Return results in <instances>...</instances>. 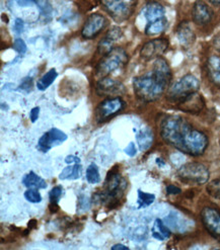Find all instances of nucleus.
<instances>
[{"mask_svg": "<svg viewBox=\"0 0 220 250\" xmlns=\"http://www.w3.org/2000/svg\"><path fill=\"white\" fill-rule=\"evenodd\" d=\"M207 72L214 84L220 88V56H211L207 61Z\"/></svg>", "mask_w": 220, "mask_h": 250, "instance_id": "6ab92c4d", "label": "nucleus"}, {"mask_svg": "<svg viewBox=\"0 0 220 250\" xmlns=\"http://www.w3.org/2000/svg\"><path fill=\"white\" fill-rule=\"evenodd\" d=\"M169 49V41L167 39H154L145 43L141 50L140 56L144 60L159 58Z\"/></svg>", "mask_w": 220, "mask_h": 250, "instance_id": "9d476101", "label": "nucleus"}, {"mask_svg": "<svg viewBox=\"0 0 220 250\" xmlns=\"http://www.w3.org/2000/svg\"><path fill=\"white\" fill-rule=\"evenodd\" d=\"M143 16L148 23H154L160 20L166 19V9L163 5L156 1L148 2L143 8Z\"/></svg>", "mask_w": 220, "mask_h": 250, "instance_id": "dca6fc26", "label": "nucleus"}, {"mask_svg": "<svg viewBox=\"0 0 220 250\" xmlns=\"http://www.w3.org/2000/svg\"><path fill=\"white\" fill-rule=\"evenodd\" d=\"M66 134L56 128H54L41 137L38 143V148L42 152H48L52 147L58 146L66 141Z\"/></svg>", "mask_w": 220, "mask_h": 250, "instance_id": "2eb2a0df", "label": "nucleus"}, {"mask_svg": "<svg viewBox=\"0 0 220 250\" xmlns=\"http://www.w3.org/2000/svg\"><path fill=\"white\" fill-rule=\"evenodd\" d=\"M151 233H153V236L155 239L160 241L169 239L171 236L170 229L163 224V222L160 219H156L154 221L153 229H151Z\"/></svg>", "mask_w": 220, "mask_h": 250, "instance_id": "412c9836", "label": "nucleus"}, {"mask_svg": "<svg viewBox=\"0 0 220 250\" xmlns=\"http://www.w3.org/2000/svg\"><path fill=\"white\" fill-rule=\"evenodd\" d=\"M168 27V19L160 20L154 23H148L145 27V35L147 36H157L159 34H162Z\"/></svg>", "mask_w": 220, "mask_h": 250, "instance_id": "5701e85b", "label": "nucleus"}, {"mask_svg": "<svg viewBox=\"0 0 220 250\" xmlns=\"http://www.w3.org/2000/svg\"><path fill=\"white\" fill-rule=\"evenodd\" d=\"M201 221L214 238L220 240V211L215 208L206 207L201 212Z\"/></svg>", "mask_w": 220, "mask_h": 250, "instance_id": "1a4fd4ad", "label": "nucleus"}, {"mask_svg": "<svg viewBox=\"0 0 220 250\" xmlns=\"http://www.w3.org/2000/svg\"><path fill=\"white\" fill-rule=\"evenodd\" d=\"M95 91L103 97H118L125 93V86L120 81L107 76L98 81Z\"/></svg>", "mask_w": 220, "mask_h": 250, "instance_id": "9b49d317", "label": "nucleus"}, {"mask_svg": "<svg viewBox=\"0 0 220 250\" xmlns=\"http://www.w3.org/2000/svg\"><path fill=\"white\" fill-rule=\"evenodd\" d=\"M126 188L127 182L125 178L122 177L118 171L113 169L108 173L105 182V188L100 194H98V199L100 203L104 204L109 209H113L120 204Z\"/></svg>", "mask_w": 220, "mask_h": 250, "instance_id": "7ed1b4c3", "label": "nucleus"}, {"mask_svg": "<svg viewBox=\"0 0 220 250\" xmlns=\"http://www.w3.org/2000/svg\"><path fill=\"white\" fill-rule=\"evenodd\" d=\"M32 1L38 6L40 12L44 17H48L52 12V6L48 0H32Z\"/></svg>", "mask_w": 220, "mask_h": 250, "instance_id": "c85d7f7f", "label": "nucleus"}, {"mask_svg": "<svg viewBox=\"0 0 220 250\" xmlns=\"http://www.w3.org/2000/svg\"><path fill=\"white\" fill-rule=\"evenodd\" d=\"M218 47H219V50H220V39H219V41H218Z\"/></svg>", "mask_w": 220, "mask_h": 250, "instance_id": "a19ab883", "label": "nucleus"}, {"mask_svg": "<svg viewBox=\"0 0 220 250\" xmlns=\"http://www.w3.org/2000/svg\"><path fill=\"white\" fill-rule=\"evenodd\" d=\"M154 140V133L148 128L140 130V132L137 134V143H138L141 151H147L151 146H153Z\"/></svg>", "mask_w": 220, "mask_h": 250, "instance_id": "aec40b11", "label": "nucleus"}, {"mask_svg": "<svg viewBox=\"0 0 220 250\" xmlns=\"http://www.w3.org/2000/svg\"><path fill=\"white\" fill-rule=\"evenodd\" d=\"M22 184L30 188H45L47 187V184L45 180L37 175L35 172L31 171L30 173H27L23 179H22Z\"/></svg>", "mask_w": 220, "mask_h": 250, "instance_id": "4be33fe9", "label": "nucleus"}, {"mask_svg": "<svg viewBox=\"0 0 220 250\" xmlns=\"http://www.w3.org/2000/svg\"><path fill=\"white\" fill-rule=\"evenodd\" d=\"M65 162L68 163V164H70V163H79L80 159L78 157L74 156V155H69V156H67L65 158Z\"/></svg>", "mask_w": 220, "mask_h": 250, "instance_id": "e433bc0d", "label": "nucleus"}, {"mask_svg": "<svg viewBox=\"0 0 220 250\" xmlns=\"http://www.w3.org/2000/svg\"><path fill=\"white\" fill-rule=\"evenodd\" d=\"M159 129L163 141L185 154L199 156L208 147L207 136L182 117L166 116L160 121Z\"/></svg>", "mask_w": 220, "mask_h": 250, "instance_id": "f257e3e1", "label": "nucleus"}, {"mask_svg": "<svg viewBox=\"0 0 220 250\" xmlns=\"http://www.w3.org/2000/svg\"><path fill=\"white\" fill-rule=\"evenodd\" d=\"M80 174H81V166L78 163H76L75 165L67 166L66 168H64L60 173L59 178L62 180L77 179L80 177Z\"/></svg>", "mask_w": 220, "mask_h": 250, "instance_id": "393cba45", "label": "nucleus"}, {"mask_svg": "<svg viewBox=\"0 0 220 250\" xmlns=\"http://www.w3.org/2000/svg\"><path fill=\"white\" fill-rule=\"evenodd\" d=\"M200 88V81L192 74H187L178 79L168 89L167 100L171 103L178 104L189 95L197 92Z\"/></svg>", "mask_w": 220, "mask_h": 250, "instance_id": "20e7f679", "label": "nucleus"}, {"mask_svg": "<svg viewBox=\"0 0 220 250\" xmlns=\"http://www.w3.org/2000/svg\"><path fill=\"white\" fill-rule=\"evenodd\" d=\"M206 190L210 194V196L216 200L220 201V178L214 179L210 184H208Z\"/></svg>", "mask_w": 220, "mask_h": 250, "instance_id": "cd10ccee", "label": "nucleus"}, {"mask_svg": "<svg viewBox=\"0 0 220 250\" xmlns=\"http://www.w3.org/2000/svg\"><path fill=\"white\" fill-rule=\"evenodd\" d=\"M176 105L177 108L184 113L198 115L205 107V101L203 99V96L197 91L186 97L182 102L176 104Z\"/></svg>", "mask_w": 220, "mask_h": 250, "instance_id": "4468645a", "label": "nucleus"}, {"mask_svg": "<svg viewBox=\"0 0 220 250\" xmlns=\"http://www.w3.org/2000/svg\"><path fill=\"white\" fill-rule=\"evenodd\" d=\"M112 249L113 250H118V249H121V250H127V249H129L127 246H125V245H122V244H116V245H114L113 247H112Z\"/></svg>", "mask_w": 220, "mask_h": 250, "instance_id": "58836bf2", "label": "nucleus"}, {"mask_svg": "<svg viewBox=\"0 0 220 250\" xmlns=\"http://www.w3.org/2000/svg\"><path fill=\"white\" fill-rule=\"evenodd\" d=\"M102 3L112 19L121 22L133 15L136 0H102Z\"/></svg>", "mask_w": 220, "mask_h": 250, "instance_id": "0eeeda50", "label": "nucleus"}, {"mask_svg": "<svg viewBox=\"0 0 220 250\" xmlns=\"http://www.w3.org/2000/svg\"><path fill=\"white\" fill-rule=\"evenodd\" d=\"M176 37L184 48H190L195 43L196 36L188 21H182L176 29Z\"/></svg>", "mask_w": 220, "mask_h": 250, "instance_id": "a211bd4d", "label": "nucleus"}, {"mask_svg": "<svg viewBox=\"0 0 220 250\" xmlns=\"http://www.w3.org/2000/svg\"><path fill=\"white\" fill-rule=\"evenodd\" d=\"M17 2L19 3V5L21 6H29L31 4H33L34 2L32 0H17Z\"/></svg>", "mask_w": 220, "mask_h": 250, "instance_id": "4c0bfd02", "label": "nucleus"}, {"mask_svg": "<svg viewBox=\"0 0 220 250\" xmlns=\"http://www.w3.org/2000/svg\"><path fill=\"white\" fill-rule=\"evenodd\" d=\"M13 29H15V31L18 34H21L23 31V21L21 19H18L16 21V24H15V26H13Z\"/></svg>", "mask_w": 220, "mask_h": 250, "instance_id": "72a5a7b5", "label": "nucleus"}, {"mask_svg": "<svg viewBox=\"0 0 220 250\" xmlns=\"http://www.w3.org/2000/svg\"><path fill=\"white\" fill-rule=\"evenodd\" d=\"M167 192H168L169 194H177V193L181 192V189L178 188L177 187H176V186L171 185V186H168V187H167Z\"/></svg>", "mask_w": 220, "mask_h": 250, "instance_id": "c9c22d12", "label": "nucleus"}, {"mask_svg": "<svg viewBox=\"0 0 220 250\" xmlns=\"http://www.w3.org/2000/svg\"><path fill=\"white\" fill-rule=\"evenodd\" d=\"M214 18V11L212 8L204 2L203 0H197L192 8V19L198 25H207Z\"/></svg>", "mask_w": 220, "mask_h": 250, "instance_id": "ddd939ff", "label": "nucleus"}, {"mask_svg": "<svg viewBox=\"0 0 220 250\" xmlns=\"http://www.w3.org/2000/svg\"><path fill=\"white\" fill-rule=\"evenodd\" d=\"M126 104L120 97H108L95 108L94 118L98 123H105L125 109Z\"/></svg>", "mask_w": 220, "mask_h": 250, "instance_id": "6e6552de", "label": "nucleus"}, {"mask_svg": "<svg viewBox=\"0 0 220 250\" xmlns=\"http://www.w3.org/2000/svg\"><path fill=\"white\" fill-rule=\"evenodd\" d=\"M24 198L27 202L38 204L42 201V197H41L40 192L38 191V188H30L24 192Z\"/></svg>", "mask_w": 220, "mask_h": 250, "instance_id": "c756f323", "label": "nucleus"}, {"mask_svg": "<svg viewBox=\"0 0 220 250\" xmlns=\"http://www.w3.org/2000/svg\"><path fill=\"white\" fill-rule=\"evenodd\" d=\"M172 80V70L166 59L157 58L153 71L133 79V89L136 97L145 103L157 101L168 89Z\"/></svg>", "mask_w": 220, "mask_h": 250, "instance_id": "f03ea898", "label": "nucleus"}, {"mask_svg": "<svg viewBox=\"0 0 220 250\" xmlns=\"http://www.w3.org/2000/svg\"><path fill=\"white\" fill-rule=\"evenodd\" d=\"M39 113H40V108H39V107H34V108L31 110L30 118H31V121H32L33 123H35V122L38 120V118H39Z\"/></svg>", "mask_w": 220, "mask_h": 250, "instance_id": "f704fd0d", "label": "nucleus"}, {"mask_svg": "<svg viewBox=\"0 0 220 250\" xmlns=\"http://www.w3.org/2000/svg\"><path fill=\"white\" fill-rule=\"evenodd\" d=\"M208 1L216 7H220V0H208Z\"/></svg>", "mask_w": 220, "mask_h": 250, "instance_id": "ea45409f", "label": "nucleus"}, {"mask_svg": "<svg viewBox=\"0 0 220 250\" xmlns=\"http://www.w3.org/2000/svg\"><path fill=\"white\" fill-rule=\"evenodd\" d=\"M155 200V196L153 193L144 192L142 190H138V200H137V204H138L139 209L141 208H146L153 204Z\"/></svg>", "mask_w": 220, "mask_h": 250, "instance_id": "bb28decb", "label": "nucleus"}, {"mask_svg": "<svg viewBox=\"0 0 220 250\" xmlns=\"http://www.w3.org/2000/svg\"><path fill=\"white\" fill-rule=\"evenodd\" d=\"M87 179L91 185H97L101 182V175L98 166L94 163L90 164L87 169Z\"/></svg>", "mask_w": 220, "mask_h": 250, "instance_id": "a878e982", "label": "nucleus"}, {"mask_svg": "<svg viewBox=\"0 0 220 250\" xmlns=\"http://www.w3.org/2000/svg\"><path fill=\"white\" fill-rule=\"evenodd\" d=\"M13 49H15L19 54L22 55L26 52V45L22 39H17L13 43Z\"/></svg>", "mask_w": 220, "mask_h": 250, "instance_id": "2f4dec72", "label": "nucleus"}, {"mask_svg": "<svg viewBox=\"0 0 220 250\" xmlns=\"http://www.w3.org/2000/svg\"><path fill=\"white\" fill-rule=\"evenodd\" d=\"M125 153L129 156H134L136 154V148H135V144L133 142L129 143V145L127 146V148L125 149Z\"/></svg>", "mask_w": 220, "mask_h": 250, "instance_id": "473e14b6", "label": "nucleus"}, {"mask_svg": "<svg viewBox=\"0 0 220 250\" xmlns=\"http://www.w3.org/2000/svg\"><path fill=\"white\" fill-rule=\"evenodd\" d=\"M62 188L61 187H55L50 191V202L52 205H58V202L60 201L62 197Z\"/></svg>", "mask_w": 220, "mask_h": 250, "instance_id": "7c9ffc66", "label": "nucleus"}, {"mask_svg": "<svg viewBox=\"0 0 220 250\" xmlns=\"http://www.w3.org/2000/svg\"><path fill=\"white\" fill-rule=\"evenodd\" d=\"M128 61V55L122 48H114L111 52L104 55L95 68L97 76L104 78L109 76L118 68L125 65Z\"/></svg>", "mask_w": 220, "mask_h": 250, "instance_id": "39448f33", "label": "nucleus"}, {"mask_svg": "<svg viewBox=\"0 0 220 250\" xmlns=\"http://www.w3.org/2000/svg\"><path fill=\"white\" fill-rule=\"evenodd\" d=\"M122 37V30L118 26H114L110 30L107 35L101 40L98 46V52L101 55H106L109 52H111L114 48V44L117 40Z\"/></svg>", "mask_w": 220, "mask_h": 250, "instance_id": "f3484780", "label": "nucleus"}, {"mask_svg": "<svg viewBox=\"0 0 220 250\" xmlns=\"http://www.w3.org/2000/svg\"><path fill=\"white\" fill-rule=\"evenodd\" d=\"M107 23L108 21L105 17L100 15V13H93V15L88 17L85 22L81 31V36L88 40L93 39L105 29Z\"/></svg>", "mask_w": 220, "mask_h": 250, "instance_id": "f8f14e48", "label": "nucleus"}, {"mask_svg": "<svg viewBox=\"0 0 220 250\" xmlns=\"http://www.w3.org/2000/svg\"><path fill=\"white\" fill-rule=\"evenodd\" d=\"M177 176L185 184L201 186L208 182L210 173L204 164L199 162H190L178 168Z\"/></svg>", "mask_w": 220, "mask_h": 250, "instance_id": "423d86ee", "label": "nucleus"}, {"mask_svg": "<svg viewBox=\"0 0 220 250\" xmlns=\"http://www.w3.org/2000/svg\"><path fill=\"white\" fill-rule=\"evenodd\" d=\"M57 76H58V73L56 71V69H54V68L50 69V70L43 77H41L38 80V82H37L38 89L41 91L46 90L55 81V79L57 78Z\"/></svg>", "mask_w": 220, "mask_h": 250, "instance_id": "b1692460", "label": "nucleus"}]
</instances>
